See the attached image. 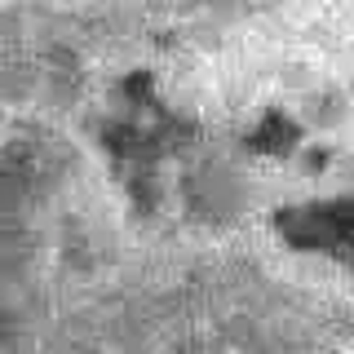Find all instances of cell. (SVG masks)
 <instances>
[{"label": "cell", "instance_id": "1", "mask_svg": "<svg viewBox=\"0 0 354 354\" xmlns=\"http://www.w3.org/2000/svg\"><path fill=\"white\" fill-rule=\"evenodd\" d=\"M22 354H354V292L235 243H151L75 274Z\"/></svg>", "mask_w": 354, "mask_h": 354}]
</instances>
